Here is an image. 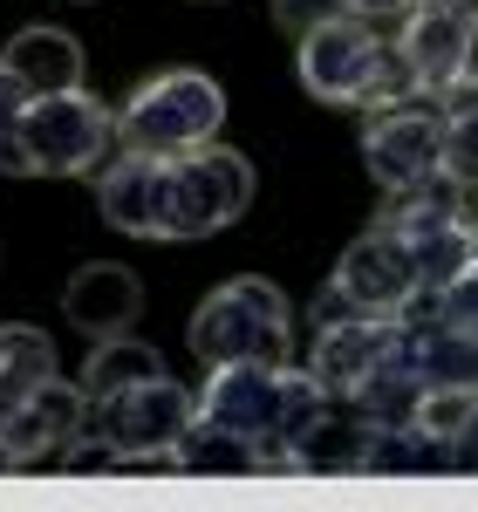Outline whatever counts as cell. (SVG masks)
Instances as JSON below:
<instances>
[{
    "label": "cell",
    "mask_w": 478,
    "mask_h": 512,
    "mask_svg": "<svg viewBox=\"0 0 478 512\" xmlns=\"http://www.w3.org/2000/svg\"><path fill=\"white\" fill-rule=\"evenodd\" d=\"M226 123V96L219 82L199 69H164V76L137 82L130 103L117 110V137L123 151H151V158H185L219 137Z\"/></svg>",
    "instance_id": "1"
},
{
    "label": "cell",
    "mask_w": 478,
    "mask_h": 512,
    "mask_svg": "<svg viewBox=\"0 0 478 512\" xmlns=\"http://www.w3.org/2000/svg\"><path fill=\"white\" fill-rule=\"evenodd\" d=\"M192 355L205 369L219 362H287V294L274 280H226L192 315Z\"/></svg>",
    "instance_id": "2"
},
{
    "label": "cell",
    "mask_w": 478,
    "mask_h": 512,
    "mask_svg": "<svg viewBox=\"0 0 478 512\" xmlns=\"http://www.w3.org/2000/svg\"><path fill=\"white\" fill-rule=\"evenodd\" d=\"M21 137H28V158H35V178H76V171H96V164L117 151V117L82 96V89H62V96H28L21 110Z\"/></svg>",
    "instance_id": "3"
},
{
    "label": "cell",
    "mask_w": 478,
    "mask_h": 512,
    "mask_svg": "<svg viewBox=\"0 0 478 512\" xmlns=\"http://www.w3.org/2000/svg\"><path fill=\"white\" fill-rule=\"evenodd\" d=\"M253 198V164L226 151L219 137L171 158V239H205L219 226H233Z\"/></svg>",
    "instance_id": "4"
},
{
    "label": "cell",
    "mask_w": 478,
    "mask_h": 512,
    "mask_svg": "<svg viewBox=\"0 0 478 512\" xmlns=\"http://www.w3.org/2000/svg\"><path fill=\"white\" fill-rule=\"evenodd\" d=\"M417 267H410V246L383 226L369 233L335 260V280H328V315H376V321H397L410 301H417Z\"/></svg>",
    "instance_id": "5"
},
{
    "label": "cell",
    "mask_w": 478,
    "mask_h": 512,
    "mask_svg": "<svg viewBox=\"0 0 478 512\" xmlns=\"http://www.w3.org/2000/svg\"><path fill=\"white\" fill-rule=\"evenodd\" d=\"M192 417H199V396L178 390L171 376L130 383V390L96 403V431L110 437L123 458H164V451H178V437L192 431Z\"/></svg>",
    "instance_id": "6"
},
{
    "label": "cell",
    "mask_w": 478,
    "mask_h": 512,
    "mask_svg": "<svg viewBox=\"0 0 478 512\" xmlns=\"http://www.w3.org/2000/svg\"><path fill=\"white\" fill-rule=\"evenodd\" d=\"M362 164H369V178H376L383 192H397L410 178L438 171L444 164V103L410 96V103L376 110L369 130H362Z\"/></svg>",
    "instance_id": "7"
},
{
    "label": "cell",
    "mask_w": 478,
    "mask_h": 512,
    "mask_svg": "<svg viewBox=\"0 0 478 512\" xmlns=\"http://www.w3.org/2000/svg\"><path fill=\"white\" fill-rule=\"evenodd\" d=\"M280 403H287V362H219V369H205V390H199L205 424H226V431L267 444V437H280Z\"/></svg>",
    "instance_id": "8"
},
{
    "label": "cell",
    "mask_w": 478,
    "mask_h": 512,
    "mask_svg": "<svg viewBox=\"0 0 478 512\" xmlns=\"http://www.w3.org/2000/svg\"><path fill=\"white\" fill-rule=\"evenodd\" d=\"M403 62H410V76L424 96H444L451 82L472 76V48H478V21L465 7H451V0H417L410 14H403Z\"/></svg>",
    "instance_id": "9"
},
{
    "label": "cell",
    "mask_w": 478,
    "mask_h": 512,
    "mask_svg": "<svg viewBox=\"0 0 478 512\" xmlns=\"http://www.w3.org/2000/svg\"><path fill=\"white\" fill-rule=\"evenodd\" d=\"M96 205L117 233L137 239H171V158L151 151H123L117 164H103L96 178Z\"/></svg>",
    "instance_id": "10"
},
{
    "label": "cell",
    "mask_w": 478,
    "mask_h": 512,
    "mask_svg": "<svg viewBox=\"0 0 478 512\" xmlns=\"http://www.w3.org/2000/svg\"><path fill=\"white\" fill-rule=\"evenodd\" d=\"M89 417H96L89 390H82V383H62V376H48V383H35L14 410H0V431H7V444H14L28 465H41V458H55L69 437L89 431Z\"/></svg>",
    "instance_id": "11"
},
{
    "label": "cell",
    "mask_w": 478,
    "mask_h": 512,
    "mask_svg": "<svg viewBox=\"0 0 478 512\" xmlns=\"http://www.w3.org/2000/svg\"><path fill=\"white\" fill-rule=\"evenodd\" d=\"M390 349H397V321H376V315H328V321L315 328V355H308V369H315V383H321L328 396H349Z\"/></svg>",
    "instance_id": "12"
},
{
    "label": "cell",
    "mask_w": 478,
    "mask_h": 512,
    "mask_svg": "<svg viewBox=\"0 0 478 512\" xmlns=\"http://www.w3.org/2000/svg\"><path fill=\"white\" fill-rule=\"evenodd\" d=\"M369 48H376V35H369L362 14H335V21L308 28L301 35V82H308V96H321V103H356Z\"/></svg>",
    "instance_id": "13"
},
{
    "label": "cell",
    "mask_w": 478,
    "mask_h": 512,
    "mask_svg": "<svg viewBox=\"0 0 478 512\" xmlns=\"http://www.w3.org/2000/svg\"><path fill=\"white\" fill-rule=\"evenodd\" d=\"M62 308H69V321H76L89 342H110V335H130V321L144 315V287L117 260H89V267H76Z\"/></svg>",
    "instance_id": "14"
},
{
    "label": "cell",
    "mask_w": 478,
    "mask_h": 512,
    "mask_svg": "<svg viewBox=\"0 0 478 512\" xmlns=\"http://www.w3.org/2000/svg\"><path fill=\"white\" fill-rule=\"evenodd\" d=\"M376 226L397 233V239H424V233H444V226H472V192L438 164V171L410 178V185H397V192H383Z\"/></svg>",
    "instance_id": "15"
},
{
    "label": "cell",
    "mask_w": 478,
    "mask_h": 512,
    "mask_svg": "<svg viewBox=\"0 0 478 512\" xmlns=\"http://www.w3.org/2000/svg\"><path fill=\"white\" fill-rule=\"evenodd\" d=\"M369 417H356L342 396L321 410L308 431L294 437V472H362L369 465Z\"/></svg>",
    "instance_id": "16"
},
{
    "label": "cell",
    "mask_w": 478,
    "mask_h": 512,
    "mask_svg": "<svg viewBox=\"0 0 478 512\" xmlns=\"http://www.w3.org/2000/svg\"><path fill=\"white\" fill-rule=\"evenodd\" d=\"M28 96H62V89H82V48L76 35H62V28H21V35L7 41V55H0Z\"/></svg>",
    "instance_id": "17"
},
{
    "label": "cell",
    "mask_w": 478,
    "mask_h": 512,
    "mask_svg": "<svg viewBox=\"0 0 478 512\" xmlns=\"http://www.w3.org/2000/svg\"><path fill=\"white\" fill-rule=\"evenodd\" d=\"M151 376H164V355L151 349V342H130V335H110V342H96V349H89V369H82V390H89V403H103V396L130 390V383H151Z\"/></svg>",
    "instance_id": "18"
},
{
    "label": "cell",
    "mask_w": 478,
    "mask_h": 512,
    "mask_svg": "<svg viewBox=\"0 0 478 512\" xmlns=\"http://www.w3.org/2000/svg\"><path fill=\"white\" fill-rule=\"evenodd\" d=\"M438 103H444V171H451L478 205V76L451 82Z\"/></svg>",
    "instance_id": "19"
},
{
    "label": "cell",
    "mask_w": 478,
    "mask_h": 512,
    "mask_svg": "<svg viewBox=\"0 0 478 512\" xmlns=\"http://www.w3.org/2000/svg\"><path fill=\"white\" fill-rule=\"evenodd\" d=\"M55 376V342L41 335V328H21V321H7L0 328V410H14L21 396L48 383Z\"/></svg>",
    "instance_id": "20"
},
{
    "label": "cell",
    "mask_w": 478,
    "mask_h": 512,
    "mask_svg": "<svg viewBox=\"0 0 478 512\" xmlns=\"http://www.w3.org/2000/svg\"><path fill=\"white\" fill-rule=\"evenodd\" d=\"M178 472H260V444L192 417V431L178 437Z\"/></svg>",
    "instance_id": "21"
},
{
    "label": "cell",
    "mask_w": 478,
    "mask_h": 512,
    "mask_svg": "<svg viewBox=\"0 0 478 512\" xmlns=\"http://www.w3.org/2000/svg\"><path fill=\"white\" fill-rule=\"evenodd\" d=\"M362 472H451V444L431 437L424 424L369 431V465Z\"/></svg>",
    "instance_id": "22"
},
{
    "label": "cell",
    "mask_w": 478,
    "mask_h": 512,
    "mask_svg": "<svg viewBox=\"0 0 478 512\" xmlns=\"http://www.w3.org/2000/svg\"><path fill=\"white\" fill-rule=\"evenodd\" d=\"M410 96H424V89H417V76H410L403 48H397V41H376L369 62H362L356 103H362V110H390V103H410Z\"/></svg>",
    "instance_id": "23"
},
{
    "label": "cell",
    "mask_w": 478,
    "mask_h": 512,
    "mask_svg": "<svg viewBox=\"0 0 478 512\" xmlns=\"http://www.w3.org/2000/svg\"><path fill=\"white\" fill-rule=\"evenodd\" d=\"M21 110H28V89L21 76L0 62V171L14 178H35V158H28V137H21Z\"/></svg>",
    "instance_id": "24"
},
{
    "label": "cell",
    "mask_w": 478,
    "mask_h": 512,
    "mask_svg": "<svg viewBox=\"0 0 478 512\" xmlns=\"http://www.w3.org/2000/svg\"><path fill=\"white\" fill-rule=\"evenodd\" d=\"M472 410H478V390H458V383H424L417 424H424L431 437H444V444H451V437L465 431V417H472Z\"/></svg>",
    "instance_id": "25"
},
{
    "label": "cell",
    "mask_w": 478,
    "mask_h": 512,
    "mask_svg": "<svg viewBox=\"0 0 478 512\" xmlns=\"http://www.w3.org/2000/svg\"><path fill=\"white\" fill-rule=\"evenodd\" d=\"M438 321H444V328H465V335H478V253L438 287Z\"/></svg>",
    "instance_id": "26"
},
{
    "label": "cell",
    "mask_w": 478,
    "mask_h": 512,
    "mask_svg": "<svg viewBox=\"0 0 478 512\" xmlns=\"http://www.w3.org/2000/svg\"><path fill=\"white\" fill-rule=\"evenodd\" d=\"M335 14H349V0H274V21L287 35H308L321 21H335Z\"/></svg>",
    "instance_id": "27"
},
{
    "label": "cell",
    "mask_w": 478,
    "mask_h": 512,
    "mask_svg": "<svg viewBox=\"0 0 478 512\" xmlns=\"http://www.w3.org/2000/svg\"><path fill=\"white\" fill-rule=\"evenodd\" d=\"M451 472H478V410L465 417V431L451 437Z\"/></svg>",
    "instance_id": "28"
},
{
    "label": "cell",
    "mask_w": 478,
    "mask_h": 512,
    "mask_svg": "<svg viewBox=\"0 0 478 512\" xmlns=\"http://www.w3.org/2000/svg\"><path fill=\"white\" fill-rule=\"evenodd\" d=\"M417 0H349V14H362V21H403Z\"/></svg>",
    "instance_id": "29"
},
{
    "label": "cell",
    "mask_w": 478,
    "mask_h": 512,
    "mask_svg": "<svg viewBox=\"0 0 478 512\" xmlns=\"http://www.w3.org/2000/svg\"><path fill=\"white\" fill-rule=\"evenodd\" d=\"M7 472H28V458H21V451L7 444V431H0V478H7Z\"/></svg>",
    "instance_id": "30"
},
{
    "label": "cell",
    "mask_w": 478,
    "mask_h": 512,
    "mask_svg": "<svg viewBox=\"0 0 478 512\" xmlns=\"http://www.w3.org/2000/svg\"><path fill=\"white\" fill-rule=\"evenodd\" d=\"M451 7H465V14H472V21H478V0H451Z\"/></svg>",
    "instance_id": "31"
},
{
    "label": "cell",
    "mask_w": 478,
    "mask_h": 512,
    "mask_svg": "<svg viewBox=\"0 0 478 512\" xmlns=\"http://www.w3.org/2000/svg\"><path fill=\"white\" fill-rule=\"evenodd\" d=\"M472 253H478V212H472Z\"/></svg>",
    "instance_id": "32"
}]
</instances>
